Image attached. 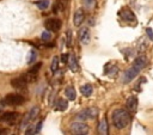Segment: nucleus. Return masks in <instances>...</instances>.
<instances>
[{
	"label": "nucleus",
	"instance_id": "1",
	"mask_svg": "<svg viewBox=\"0 0 153 135\" xmlns=\"http://www.w3.org/2000/svg\"><path fill=\"white\" fill-rule=\"evenodd\" d=\"M147 65V59L142 55V56H139V57H136L135 59V61H134V63L131 65V67L130 68H128L127 70H126V73H124V76H123V84H128V82H130L140 72H141V69L145 67Z\"/></svg>",
	"mask_w": 153,
	"mask_h": 135
},
{
	"label": "nucleus",
	"instance_id": "2",
	"mask_svg": "<svg viewBox=\"0 0 153 135\" xmlns=\"http://www.w3.org/2000/svg\"><path fill=\"white\" fill-rule=\"evenodd\" d=\"M131 116L124 109H117L112 113V123L117 129H123L130 123Z\"/></svg>",
	"mask_w": 153,
	"mask_h": 135
},
{
	"label": "nucleus",
	"instance_id": "3",
	"mask_svg": "<svg viewBox=\"0 0 153 135\" xmlns=\"http://www.w3.org/2000/svg\"><path fill=\"white\" fill-rule=\"evenodd\" d=\"M25 102V98L22 96V94H18V93H11V94H7L2 103L5 105H12V106H17V105H22L24 104Z\"/></svg>",
	"mask_w": 153,
	"mask_h": 135
},
{
	"label": "nucleus",
	"instance_id": "4",
	"mask_svg": "<svg viewBox=\"0 0 153 135\" xmlns=\"http://www.w3.org/2000/svg\"><path fill=\"white\" fill-rule=\"evenodd\" d=\"M97 115H98V109H96V108H88V109H86V110L80 111V112L76 115V117H78L79 119L86 121V119H93V118H96Z\"/></svg>",
	"mask_w": 153,
	"mask_h": 135
},
{
	"label": "nucleus",
	"instance_id": "5",
	"mask_svg": "<svg viewBox=\"0 0 153 135\" xmlns=\"http://www.w3.org/2000/svg\"><path fill=\"white\" fill-rule=\"evenodd\" d=\"M61 25H62V23L59 18H49L44 22V26L48 31H55L56 32L61 29Z\"/></svg>",
	"mask_w": 153,
	"mask_h": 135
},
{
	"label": "nucleus",
	"instance_id": "6",
	"mask_svg": "<svg viewBox=\"0 0 153 135\" xmlns=\"http://www.w3.org/2000/svg\"><path fill=\"white\" fill-rule=\"evenodd\" d=\"M71 131L73 134H78V135H84L88 131V127L82 123V122H74L71 124Z\"/></svg>",
	"mask_w": 153,
	"mask_h": 135
},
{
	"label": "nucleus",
	"instance_id": "7",
	"mask_svg": "<svg viewBox=\"0 0 153 135\" xmlns=\"http://www.w3.org/2000/svg\"><path fill=\"white\" fill-rule=\"evenodd\" d=\"M120 16L122 17V19L123 20H126V22H129V23H136V17H135V14L133 13V11H130L129 8H127V7H124V8H122L121 10V12H120Z\"/></svg>",
	"mask_w": 153,
	"mask_h": 135
},
{
	"label": "nucleus",
	"instance_id": "8",
	"mask_svg": "<svg viewBox=\"0 0 153 135\" xmlns=\"http://www.w3.org/2000/svg\"><path fill=\"white\" fill-rule=\"evenodd\" d=\"M38 111H39V109H38L37 106L32 108V109L30 110V112H29V113H26L25 118L23 119V122H22V127H26V125H29V124H30V123H31V122L37 117Z\"/></svg>",
	"mask_w": 153,
	"mask_h": 135
},
{
	"label": "nucleus",
	"instance_id": "9",
	"mask_svg": "<svg viewBox=\"0 0 153 135\" xmlns=\"http://www.w3.org/2000/svg\"><path fill=\"white\" fill-rule=\"evenodd\" d=\"M18 118V112L11 111V112H5L0 116V121L1 122H6V123H14Z\"/></svg>",
	"mask_w": 153,
	"mask_h": 135
},
{
	"label": "nucleus",
	"instance_id": "10",
	"mask_svg": "<svg viewBox=\"0 0 153 135\" xmlns=\"http://www.w3.org/2000/svg\"><path fill=\"white\" fill-rule=\"evenodd\" d=\"M84 19H85L84 10H82V8H78V10L75 11L74 16H73V23H74V25H75V26H80V25L82 24Z\"/></svg>",
	"mask_w": 153,
	"mask_h": 135
},
{
	"label": "nucleus",
	"instance_id": "11",
	"mask_svg": "<svg viewBox=\"0 0 153 135\" xmlns=\"http://www.w3.org/2000/svg\"><path fill=\"white\" fill-rule=\"evenodd\" d=\"M79 39L82 44H87L90 42V30L87 27H82L79 30Z\"/></svg>",
	"mask_w": 153,
	"mask_h": 135
},
{
	"label": "nucleus",
	"instance_id": "12",
	"mask_svg": "<svg viewBox=\"0 0 153 135\" xmlns=\"http://www.w3.org/2000/svg\"><path fill=\"white\" fill-rule=\"evenodd\" d=\"M68 5V0H56L55 5H54V13H57V12H63L66 10Z\"/></svg>",
	"mask_w": 153,
	"mask_h": 135
},
{
	"label": "nucleus",
	"instance_id": "13",
	"mask_svg": "<svg viewBox=\"0 0 153 135\" xmlns=\"http://www.w3.org/2000/svg\"><path fill=\"white\" fill-rule=\"evenodd\" d=\"M11 85L14 87V88H24L27 82L22 78V76H18V78H14L11 80Z\"/></svg>",
	"mask_w": 153,
	"mask_h": 135
},
{
	"label": "nucleus",
	"instance_id": "14",
	"mask_svg": "<svg viewBox=\"0 0 153 135\" xmlns=\"http://www.w3.org/2000/svg\"><path fill=\"white\" fill-rule=\"evenodd\" d=\"M126 105H127V109H128V110H130V111H135L136 108H137V98H136L135 96L129 97V98L127 99Z\"/></svg>",
	"mask_w": 153,
	"mask_h": 135
},
{
	"label": "nucleus",
	"instance_id": "15",
	"mask_svg": "<svg viewBox=\"0 0 153 135\" xmlns=\"http://www.w3.org/2000/svg\"><path fill=\"white\" fill-rule=\"evenodd\" d=\"M27 84L29 82H35L36 80H37V73H35V72H31V70H29L27 73H24V74H22L20 75Z\"/></svg>",
	"mask_w": 153,
	"mask_h": 135
},
{
	"label": "nucleus",
	"instance_id": "16",
	"mask_svg": "<svg viewBox=\"0 0 153 135\" xmlns=\"http://www.w3.org/2000/svg\"><path fill=\"white\" fill-rule=\"evenodd\" d=\"M67 106H68L67 100H66V99H62V98L57 99L56 103H55V110H56V111H63V110L67 109Z\"/></svg>",
	"mask_w": 153,
	"mask_h": 135
},
{
	"label": "nucleus",
	"instance_id": "17",
	"mask_svg": "<svg viewBox=\"0 0 153 135\" xmlns=\"http://www.w3.org/2000/svg\"><path fill=\"white\" fill-rule=\"evenodd\" d=\"M68 65H69V68H71L72 72H76V70L79 69L76 59H75V56H73V55H69V57H68Z\"/></svg>",
	"mask_w": 153,
	"mask_h": 135
},
{
	"label": "nucleus",
	"instance_id": "18",
	"mask_svg": "<svg viewBox=\"0 0 153 135\" xmlns=\"http://www.w3.org/2000/svg\"><path fill=\"white\" fill-rule=\"evenodd\" d=\"M92 91H93V88H92V86H91L90 84H85V85H82V86L80 87V92H81L82 96H85V97H90V96L92 94Z\"/></svg>",
	"mask_w": 153,
	"mask_h": 135
},
{
	"label": "nucleus",
	"instance_id": "19",
	"mask_svg": "<svg viewBox=\"0 0 153 135\" xmlns=\"http://www.w3.org/2000/svg\"><path fill=\"white\" fill-rule=\"evenodd\" d=\"M65 94H66V97H67L69 100H74V99L76 98V92H75L74 87H72V86H68V87L65 90Z\"/></svg>",
	"mask_w": 153,
	"mask_h": 135
},
{
	"label": "nucleus",
	"instance_id": "20",
	"mask_svg": "<svg viewBox=\"0 0 153 135\" xmlns=\"http://www.w3.org/2000/svg\"><path fill=\"white\" fill-rule=\"evenodd\" d=\"M98 133L99 134H108V123H106V119H102L99 125H98Z\"/></svg>",
	"mask_w": 153,
	"mask_h": 135
},
{
	"label": "nucleus",
	"instance_id": "21",
	"mask_svg": "<svg viewBox=\"0 0 153 135\" xmlns=\"http://www.w3.org/2000/svg\"><path fill=\"white\" fill-rule=\"evenodd\" d=\"M57 68H59V57H57V56H54V57H53V61H51L50 69H51L53 72H56Z\"/></svg>",
	"mask_w": 153,
	"mask_h": 135
},
{
	"label": "nucleus",
	"instance_id": "22",
	"mask_svg": "<svg viewBox=\"0 0 153 135\" xmlns=\"http://www.w3.org/2000/svg\"><path fill=\"white\" fill-rule=\"evenodd\" d=\"M36 5H37L41 10H44V8H47V7L49 6V0H39V1L36 2Z\"/></svg>",
	"mask_w": 153,
	"mask_h": 135
},
{
	"label": "nucleus",
	"instance_id": "23",
	"mask_svg": "<svg viewBox=\"0 0 153 135\" xmlns=\"http://www.w3.org/2000/svg\"><path fill=\"white\" fill-rule=\"evenodd\" d=\"M41 37H42V39H43V41H47V42H48V41H50V39H51V33H50V31H48V30H47V31H44V32L42 33V36H41Z\"/></svg>",
	"mask_w": 153,
	"mask_h": 135
},
{
	"label": "nucleus",
	"instance_id": "24",
	"mask_svg": "<svg viewBox=\"0 0 153 135\" xmlns=\"http://www.w3.org/2000/svg\"><path fill=\"white\" fill-rule=\"evenodd\" d=\"M27 57H29V59H27V63H31V62L36 59V51H35V50H31Z\"/></svg>",
	"mask_w": 153,
	"mask_h": 135
},
{
	"label": "nucleus",
	"instance_id": "25",
	"mask_svg": "<svg viewBox=\"0 0 153 135\" xmlns=\"http://www.w3.org/2000/svg\"><path fill=\"white\" fill-rule=\"evenodd\" d=\"M41 66H42V62H38L37 65H33V66H32V67L30 68V70H31V72H35V73H37V72L39 70Z\"/></svg>",
	"mask_w": 153,
	"mask_h": 135
},
{
	"label": "nucleus",
	"instance_id": "26",
	"mask_svg": "<svg viewBox=\"0 0 153 135\" xmlns=\"http://www.w3.org/2000/svg\"><path fill=\"white\" fill-rule=\"evenodd\" d=\"M117 70H118V69H117V67H116V66H114V67H111V72H108L106 74H108L109 76H114L115 74H117Z\"/></svg>",
	"mask_w": 153,
	"mask_h": 135
},
{
	"label": "nucleus",
	"instance_id": "27",
	"mask_svg": "<svg viewBox=\"0 0 153 135\" xmlns=\"http://www.w3.org/2000/svg\"><path fill=\"white\" fill-rule=\"evenodd\" d=\"M146 32H147V36L149 37V39L153 41V31H152V29L151 27H147L146 29Z\"/></svg>",
	"mask_w": 153,
	"mask_h": 135
},
{
	"label": "nucleus",
	"instance_id": "28",
	"mask_svg": "<svg viewBox=\"0 0 153 135\" xmlns=\"http://www.w3.org/2000/svg\"><path fill=\"white\" fill-rule=\"evenodd\" d=\"M68 57H69V54H63V55L61 56V61H62L63 63H66V62H68Z\"/></svg>",
	"mask_w": 153,
	"mask_h": 135
},
{
	"label": "nucleus",
	"instance_id": "29",
	"mask_svg": "<svg viewBox=\"0 0 153 135\" xmlns=\"http://www.w3.org/2000/svg\"><path fill=\"white\" fill-rule=\"evenodd\" d=\"M84 2H85V5L87 7H92L93 4H94V0H84Z\"/></svg>",
	"mask_w": 153,
	"mask_h": 135
},
{
	"label": "nucleus",
	"instance_id": "30",
	"mask_svg": "<svg viewBox=\"0 0 153 135\" xmlns=\"http://www.w3.org/2000/svg\"><path fill=\"white\" fill-rule=\"evenodd\" d=\"M67 44H71V31H68V38H67Z\"/></svg>",
	"mask_w": 153,
	"mask_h": 135
},
{
	"label": "nucleus",
	"instance_id": "31",
	"mask_svg": "<svg viewBox=\"0 0 153 135\" xmlns=\"http://www.w3.org/2000/svg\"><path fill=\"white\" fill-rule=\"evenodd\" d=\"M5 133H7V129H6V128H1V127H0V134H5Z\"/></svg>",
	"mask_w": 153,
	"mask_h": 135
}]
</instances>
